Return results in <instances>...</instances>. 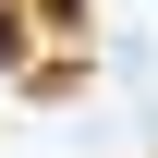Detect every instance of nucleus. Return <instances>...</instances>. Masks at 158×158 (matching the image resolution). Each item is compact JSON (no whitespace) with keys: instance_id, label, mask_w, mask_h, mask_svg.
Here are the masks:
<instances>
[{"instance_id":"f257e3e1","label":"nucleus","mask_w":158,"mask_h":158,"mask_svg":"<svg viewBox=\"0 0 158 158\" xmlns=\"http://www.w3.org/2000/svg\"><path fill=\"white\" fill-rule=\"evenodd\" d=\"M85 73H98L85 0H0V85L12 98H73Z\"/></svg>"}]
</instances>
